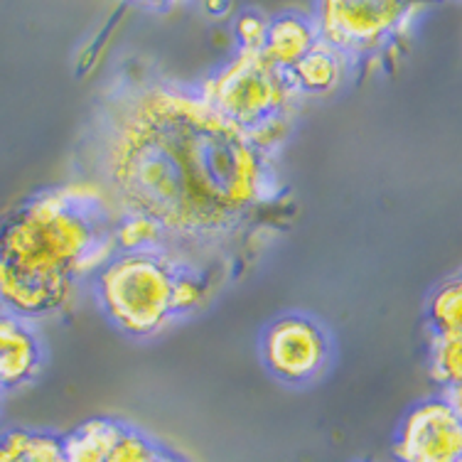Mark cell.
I'll return each instance as SVG.
<instances>
[{"instance_id":"6da1fadb","label":"cell","mask_w":462,"mask_h":462,"mask_svg":"<svg viewBox=\"0 0 462 462\" xmlns=\"http://www.w3.org/2000/svg\"><path fill=\"white\" fill-rule=\"evenodd\" d=\"M108 182L134 217L185 239L224 236L268 199L263 155L202 97L172 87L131 94L111 116Z\"/></svg>"},{"instance_id":"7a4b0ae2","label":"cell","mask_w":462,"mask_h":462,"mask_svg":"<svg viewBox=\"0 0 462 462\" xmlns=\"http://www.w3.org/2000/svg\"><path fill=\"white\" fill-rule=\"evenodd\" d=\"M108 246L97 197L79 189L35 197L0 229V302L15 318L50 315Z\"/></svg>"},{"instance_id":"3957f363","label":"cell","mask_w":462,"mask_h":462,"mask_svg":"<svg viewBox=\"0 0 462 462\" xmlns=\"http://www.w3.org/2000/svg\"><path fill=\"white\" fill-rule=\"evenodd\" d=\"M98 298L118 328L131 335H152L172 315L197 308L205 288L168 256L145 249L128 251L101 271Z\"/></svg>"},{"instance_id":"277c9868","label":"cell","mask_w":462,"mask_h":462,"mask_svg":"<svg viewBox=\"0 0 462 462\" xmlns=\"http://www.w3.org/2000/svg\"><path fill=\"white\" fill-rule=\"evenodd\" d=\"M291 87L293 79L288 71L278 69L261 52L241 50L226 69L207 81L199 97L222 118L249 135L261 125L276 121Z\"/></svg>"},{"instance_id":"5b68a950","label":"cell","mask_w":462,"mask_h":462,"mask_svg":"<svg viewBox=\"0 0 462 462\" xmlns=\"http://www.w3.org/2000/svg\"><path fill=\"white\" fill-rule=\"evenodd\" d=\"M418 5L409 3H325L320 15L322 42L329 50H372L396 32Z\"/></svg>"},{"instance_id":"8992f818","label":"cell","mask_w":462,"mask_h":462,"mask_svg":"<svg viewBox=\"0 0 462 462\" xmlns=\"http://www.w3.org/2000/svg\"><path fill=\"white\" fill-rule=\"evenodd\" d=\"M393 455L399 462H460V406L448 399L416 406L401 426Z\"/></svg>"},{"instance_id":"52a82bcc","label":"cell","mask_w":462,"mask_h":462,"mask_svg":"<svg viewBox=\"0 0 462 462\" xmlns=\"http://www.w3.org/2000/svg\"><path fill=\"white\" fill-rule=\"evenodd\" d=\"M67 462H175L135 430L94 418L64 440Z\"/></svg>"},{"instance_id":"ba28073f","label":"cell","mask_w":462,"mask_h":462,"mask_svg":"<svg viewBox=\"0 0 462 462\" xmlns=\"http://www.w3.org/2000/svg\"><path fill=\"white\" fill-rule=\"evenodd\" d=\"M263 349H266L268 366L288 382L310 379L328 356L322 332L302 318L278 320L268 329Z\"/></svg>"},{"instance_id":"9c48e42d","label":"cell","mask_w":462,"mask_h":462,"mask_svg":"<svg viewBox=\"0 0 462 462\" xmlns=\"http://www.w3.org/2000/svg\"><path fill=\"white\" fill-rule=\"evenodd\" d=\"M40 366V342L25 322L0 315V389H15L30 382Z\"/></svg>"},{"instance_id":"30bf717a","label":"cell","mask_w":462,"mask_h":462,"mask_svg":"<svg viewBox=\"0 0 462 462\" xmlns=\"http://www.w3.org/2000/svg\"><path fill=\"white\" fill-rule=\"evenodd\" d=\"M312 47H315L312 27L305 20L288 15V18H281L276 23H268L266 45H263L261 54L271 64H276L278 69L291 71Z\"/></svg>"},{"instance_id":"8fae6325","label":"cell","mask_w":462,"mask_h":462,"mask_svg":"<svg viewBox=\"0 0 462 462\" xmlns=\"http://www.w3.org/2000/svg\"><path fill=\"white\" fill-rule=\"evenodd\" d=\"M0 462H67L64 440L35 430H10L0 438Z\"/></svg>"},{"instance_id":"7c38bea8","label":"cell","mask_w":462,"mask_h":462,"mask_svg":"<svg viewBox=\"0 0 462 462\" xmlns=\"http://www.w3.org/2000/svg\"><path fill=\"white\" fill-rule=\"evenodd\" d=\"M295 87L305 91H328L332 89L339 79V60L328 45L312 47L310 52L288 71Z\"/></svg>"},{"instance_id":"4fadbf2b","label":"cell","mask_w":462,"mask_h":462,"mask_svg":"<svg viewBox=\"0 0 462 462\" xmlns=\"http://www.w3.org/2000/svg\"><path fill=\"white\" fill-rule=\"evenodd\" d=\"M430 318L438 337H462V288L460 281L445 283L430 302Z\"/></svg>"},{"instance_id":"5bb4252c","label":"cell","mask_w":462,"mask_h":462,"mask_svg":"<svg viewBox=\"0 0 462 462\" xmlns=\"http://www.w3.org/2000/svg\"><path fill=\"white\" fill-rule=\"evenodd\" d=\"M462 372V337H436L433 346V376L440 383L457 389Z\"/></svg>"},{"instance_id":"9a60e30c","label":"cell","mask_w":462,"mask_h":462,"mask_svg":"<svg viewBox=\"0 0 462 462\" xmlns=\"http://www.w3.org/2000/svg\"><path fill=\"white\" fill-rule=\"evenodd\" d=\"M236 32L241 37V50H251V52H261L266 45L268 23L261 20L258 15H244L236 25Z\"/></svg>"}]
</instances>
